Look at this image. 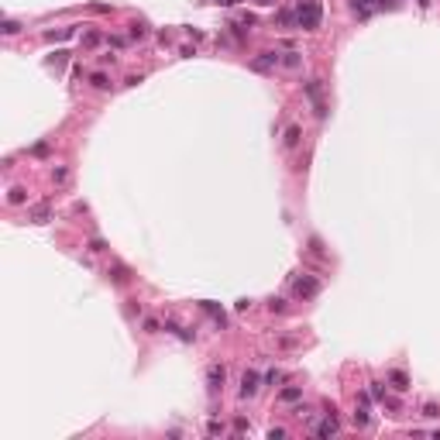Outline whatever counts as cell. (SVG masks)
Masks as SVG:
<instances>
[{
	"label": "cell",
	"instance_id": "cell-1",
	"mask_svg": "<svg viewBox=\"0 0 440 440\" xmlns=\"http://www.w3.org/2000/svg\"><path fill=\"white\" fill-rule=\"evenodd\" d=\"M320 4L316 0H306V4H299V11H296V28H303V31H316L320 28Z\"/></svg>",
	"mask_w": 440,
	"mask_h": 440
},
{
	"label": "cell",
	"instance_id": "cell-2",
	"mask_svg": "<svg viewBox=\"0 0 440 440\" xmlns=\"http://www.w3.org/2000/svg\"><path fill=\"white\" fill-rule=\"evenodd\" d=\"M303 90H306V97L313 100V110H316V117L324 121V117H327V103H324V97H320V83H316V79H310V83H306Z\"/></svg>",
	"mask_w": 440,
	"mask_h": 440
},
{
	"label": "cell",
	"instance_id": "cell-3",
	"mask_svg": "<svg viewBox=\"0 0 440 440\" xmlns=\"http://www.w3.org/2000/svg\"><path fill=\"white\" fill-rule=\"evenodd\" d=\"M278 62H282V55H275V52H261V55L251 62V69H258V72H268V69H275Z\"/></svg>",
	"mask_w": 440,
	"mask_h": 440
},
{
	"label": "cell",
	"instance_id": "cell-4",
	"mask_svg": "<svg viewBox=\"0 0 440 440\" xmlns=\"http://www.w3.org/2000/svg\"><path fill=\"white\" fill-rule=\"evenodd\" d=\"M224 378H227L224 365H210V368H207V382H210V389H213V392H217V389L224 385Z\"/></svg>",
	"mask_w": 440,
	"mask_h": 440
},
{
	"label": "cell",
	"instance_id": "cell-5",
	"mask_svg": "<svg viewBox=\"0 0 440 440\" xmlns=\"http://www.w3.org/2000/svg\"><path fill=\"white\" fill-rule=\"evenodd\" d=\"M258 392V375L255 372H244L241 375V399H248V395H255Z\"/></svg>",
	"mask_w": 440,
	"mask_h": 440
},
{
	"label": "cell",
	"instance_id": "cell-6",
	"mask_svg": "<svg viewBox=\"0 0 440 440\" xmlns=\"http://www.w3.org/2000/svg\"><path fill=\"white\" fill-rule=\"evenodd\" d=\"M316 289L320 286L313 282V278H296V296H306L310 299V296H316Z\"/></svg>",
	"mask_w": 440,
	"mask_h": 440
},
{
	"label": "cell",
	"instance_id": "cell-7",
	"mask_svg": "<svg viewBox=\"0 0 440 440\" xmlns=\"http://www.w3.org/2000/svg\"><path fill=\"white\" fill-rule=\"evenodd\" d=\"M316 433H320V437H330V433H337V416H334V409L327 413V420H324V423L316 426Z\"/></svg>",
	"mask_w": 440,
	"mask_h": 440
},
{
	"label": "cell",
	"instance_id": "cell-8",
	"mask_svg": "<svg viewBox=\"0 0 440 440\" xmlns=\"http://www.w3.org/2000/svg\"><path fill=\"white\" fill-rule=\"evenodd\" d=\"M389 382H392L399 392H406V389H409V378H406V372H399V368H395V372H389Z\"/></svg>",
	"mask_w": 440,
	"mask_h": 440
},
{
	"label": "cell",
	"instance_id": "cell-9",
	"mask_svg": "<svg viewBox=\"0 0 440 440\" xmlns=\"http://www.w3.org/2000/svg\"><path fill=\"white\" fill-rule=\"evenodd\" d=\"M49 213H52V210H49V203H38V207L31 210V220H34V224H45V220H49Z\"/></svg>",
	"mask_w": 440,
	"mask_h": 440
},
{
	"label": "cell",
	"instance_id": "cell-10",
	"mask_svg": "<svg viewBox=\"0 0 440 440\" xmlns=\"http://www.w3.org/2000/svg\"><path fill=\"white\" fill-rule=\"evenodd\" d=\"M299 134H303V131H299L296 124H293V128H286V138H282V141H286V148H296V145H299Z\"/></svg>",
	"mask_w": 440,
	"mask_h": 440
},
{
	"label": "cell",
	"instance_id": "cell-11",
	"mask_svg": "<svg viewBox=\"0 0 440 440\" xmlns=\"http://www.w3.org/2000/svg\"><path fill=\"white\" fill-rule=\"evenodd\" d=\"M7 199H11V203H14V207H21V203H28V193H24V189H21V186H14V189H11V196H7Z\"/></svg>",
	"mask_w": 440,
	"mask_h": 440
},
{
	"label": "cell",
	"instance_id": "cell-12",
	"mask_svg": "<svg viewBox=\"0 0 440 440\" xmlns=\"http://www.w3.org/2000/svg\"><path fill=\"white\" fill-rule=\"evenodd\" d=\"M299 395H303V389H296V385H293V389H282V392H278V399H282V403H293V399H299Z\"/></svg>",
	"mask_w": 440,
	"mask_h": 440
},
{
	"label": "cell",
	"instance_id": "cell-13",
	"mask_svg": "<svg viewBox=\"0 0 440 440\" xmlns=\"http://www.w3.org/2000/svg\"><path fill=\"white\" fill-rule=\"evenodd\" d=\"M299 62H303V59H299V52H286V55H282V65H286V69H296Z\"/></svg>",
	"mask_w": 440,
	"mask_h": 440
},
{
	"label": "cell",
	"instance_id": "cell-14",
	"mask_svg": "<svg viewBox=\"0 0 440 440\" xmlns=\"http://www.w3.org/2000/svg\"><path fill=\"white\" fill-rule=\"evenodd\" d=\"M90 83H93L97 90H107V86H110V79H107L103 72H93V76H90Z\"/></svg>",
	"mask_w": 440,
	"mask_h": 440
},
{
	"label": "cell",
	"instance_id": "cell-15",
	"mask_svg": "<svg viewBox=\"0 0 440 440\" xmlns=\"http://www.w3.org/2000/svg\"><path fill=\"white\" fill-rule=\"evenodd\" d=\"M100 38H103L100 31H86V34H83V45H90V49H93V45H100Z\"/></svg>",
	"mask_w": 440,
	"mask_h": 440
},
{
	"label": "cell",
	"instance_id": "cell-16",
	"mask_svg": "<svg viewBox=\"0 0 440 440\" xmlns=\"http://www.w3.org/2000/svg\"><path fill=\"white\" fill-rule=\"evenodd\" d=\"M275 21H278V24H296V14H293V11H278Z\"/></svg>",
	"mask_w": 440,
	"mask_h": 440
},
{
	"label": "cell",
	"instance_id": "cell-17",
	"mask_svg": "<svg viewBox=\"0 0 440 440\" xmlns=\"http://www.w3.org/2000/svg\"><path fill=\"white\" fill-rule=\"evenodd\" d=\"M145 34H148L145 24H134V28H131V38H145Z\"/></svg>",
	"mask_w": 440,
	"mask_h": 440
},
{
	"label": "cell",
	"instance_id": "cell-18",
	"mask_svg": "<svg viewBox=\"0 0 440 440\" xmlns=\"http://www.w3.org/2000/svg\"><path fill=\"white\" fill-rule=\"evenodd\" d=\"M52 179H55V182H65V179H69V169H55Z\"/></svg>",
	"mask_w": 440,
	"mask_h": 440
},
{
	"label": "cell",
	"instance_id": "cell-19",
	"mask_svg": "<svg viewBox=\"0 0 440 440\" xmlns=\"http://www.w3.org/2000/svg\"><path fill=\"white\" fill-rule=\"evenodd\" d=\"M4 31H7V34H17V31H21V24H17V21H7V24H4Z\"/></svg>",
	"mask_w": 440,
	"mask_h": 440
},
{
	"label": "cell",
	"instance_id": "cell-20",
	"mask_svg": "<svg viewBox=\"0 0 440 440\" xmlns=\"http://www.w3.org/2000/svg\"><path fill=\"white\" fill-rule=\"evenodd\" d=\"M423 416H440V409H437L433 403H426V406H423Z\"/></svg>",
	"mask_w": 440,
	"mask_h": 440
},
{
	"label": "cell",
	"instance_id": "cell-21",
	"mask_svg": "<svg viewBox=\"0 0 440 440\" xmlns=\"http://www.w3.org/2000/svg\"><path fill=\"white\" fill-rule=\"evenodd\" d=\"M265 382H272V385H275V382H282V372H268V375H265Z\"/></svg>",
	"mask_w": 440,
	"mask_h": 440
},
{
	"label": "cell",
	"instance_id": "cell-22",
	"mask_svg": "<svg viewBox=\"0 0 440 440\" xmlns=\"http://www.w3.org/2000/svg\"><path fill=\"white\" fill-rule=\"evenodd\" d=\"M268 437H272V440H278V437H286V430H282V426H272V430H268Z\"/></svg>",
	"mask_w": 440,
	"mask_h": 440
},
{
	"label": "cell",
	"instance_id": "cell-23",
	"mask_svg": "<svg viewBox=\"0 0 440 440\" xmlns=\"http://www.w3.org/2000/svg\"><path fill=\"white\" fill-rule=\"evenodd\" d=\"M420 7H430V0H420Z\"/></svg>",
	"mask_w": 440,
	"mask_h": 440
}]
</instances>
